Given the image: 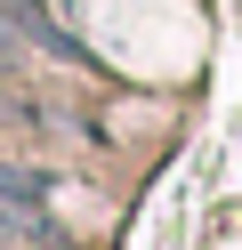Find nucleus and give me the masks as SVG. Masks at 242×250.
Instances as JSON below:
<instances>
[{
    "instance_id": "obj_2",
    "label": "nucleus",
    "mask_w": 242,
    "mask_h": 250,
    "mask_svg": "<svg viewBox=\"0 0 242 250\" xmlns=\"http://www.w3.org/2000/svg\"><path fill=\"white\" fill-rule=\"evenodd\" d=\"M0 202H8V210H24V218H41V202H48V186L32 178V169H8V162H0Z\"/></svg>"
},
{
    "instance_id": "obj_1",
    "label": "nucleus",
    "mask_w": 242,
    "mask_h": 250,
    "mask_svg": "<svg viewBox=\"0 0 242 250\" xmlns=\"http://www.w3.org/2000/svg\"><path fill=\"white\" fill-rule=\"evenodd\" d=\"M0 33H16V41H32V49H48V57H65V65H89V49H81V41L65 33L57 17H48L41 0H0Z\"/></svg>"
}]
</instances>
